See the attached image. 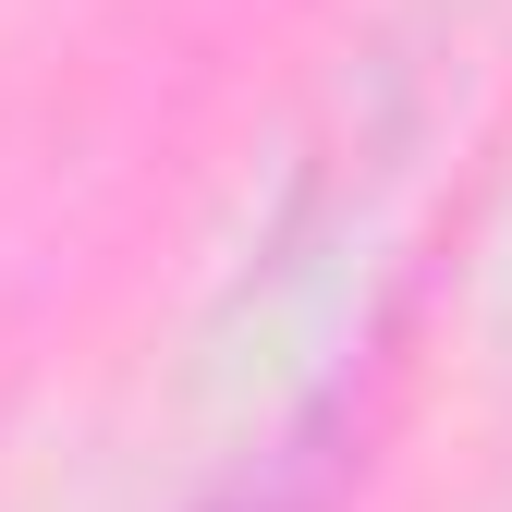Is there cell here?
I'll use <instances>...</instances> for the list:
<instances>
[{
	"mask_svg": "<svg viewBox=\"0 0 512 512\" xmlns=\"http://www.w3.org/2000/svg\"><path fill=\"white\" fill-rule=\"evenodd\" d=\"M330 488H342V403H317L281 452L256 464V476H232L208 512H330Z\"/></svg>",
	"mask_w": 512,
	"mask_h": 512,
	"instance_id": "cell-1",
	"label": "cell"
}]
</instances>
